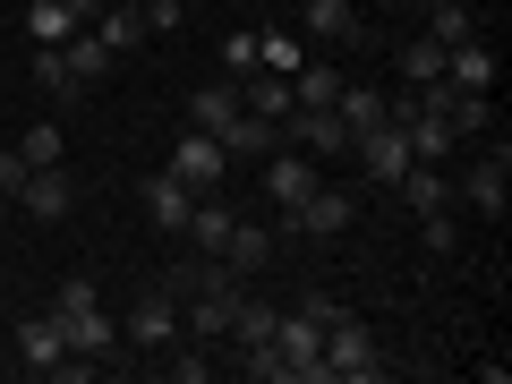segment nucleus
I'll use <instances>...</instances> for the list:
<instances>
[{"mask_svg":"<svg viewBox=\"0 0 512 384\" xmlns=\"http://www.w3.org/2000/svg\"><path fill=\"white\" fill-rule=\"evenodd\" d=\"M274 325H282L274 299H239V316H231V333H222V342H231V350H265V342H274Z\"/></svg>","mask_w":512,"mask_h":384,"instance_id":"412c9836","label":"nucleus"},{"mask_svg":"<svg viewBox=\"0 0 512 384\" xmlns=\"http://www.w3.org/2000/svg\"><path fill=\"white\" fill-rule=\"evenodd\" d=\"M18 188H26V154L9 146V154H0V197H18Z\"/></svg>","mask_w":512,"mask_h":384,"instance_id":"72a5a7b5","label":"nucleus"},{"mask_svg":"<svg viewBox=\"0 0 512 384\" xmlns=\"http://www.w3.org/2000/svg\"><path fill=\"white\" fill-rule=\"evenodd\" d=\"M146 214H154V231H188V214H197V188L180 180V171H146Z\"/></svg>","mask_w":512,"mask_h":384,"instance_id":"6e6552de","label":"nucleus"},{"mask_svg":"<svg viewBox=\"0 0 512 384\" xmlns=\"http://www.w3.org/2000/svg\"><path fill=\"white\" fill-rule=\"evenodd\" d=\"M94 35L111 43V60H128L137 43H146V9H137V0H103V18H94Z\"/></svg>","mask_w":512,"mask_h":384,"instance_id":"f3484780","label":"nucleus"},{"mask_svg":"<svg viewBox=\"0 0 512 384\" xmlns=\"http://www.w3.org/2000/svg\"><path fill=\"white\" fill-rule=\"evenodd\" d=\"M137 9H146V35H171V26H180V18H188L180 0H137Z\"/></svg>","mask_w":512,"mask_h":384,"instance_id":"473e14b6","label":"nucleus"},{"mask_svg":"<svg viewBox=\"0 0 512 384\" xmlns=\"http://www.w3.org/2000/svg\"><path fill=\"white\" fill-rule=\"evenodd\" d=\"M60 60H69V77H77V86H86V94H94V86H103V77H111V69H120V60H111V43H103V35H94V26H77V35H69V43H60Z\"/></svg>","mask_w":512,"mask_h":384,"instance_id":"4468645a","label":"nucleus"},{"mask_svg":"<svg viewBox=\"0 0 512 384\" xmlns=\"http://www.w3.org/2000/svg\"><path fill=\"white\" fill-rule=\"evenodd\" d=\"M470 214H487V222H504V205H512V154L495 146V154H470L461 163V188H453Z\"/></svg>","mask_w":512,"mask_h":384,"instance_id":"20e7f679","label":"nucleus"},{"mask_svg":"<svg viewBox=\"0 0 512 384\" xmlns=\"http://www.w3.org/2000/svg\"><path fill=\"white\" fill-rule=\"evenodd\" d=\"M239 111H256V120H274V128H282V120L299 111V103H291V77H274V69H248V77H239Z\"/></svg>","mask_w":512,"mask_h":384,"instance_id":"f8f14e48","label":"nucleus"},{"mask_svg":"<svg viewBox=\"0 0 512 384\" xmlns=\"http://www.w3.org/2000/svg\"><path fill=\"white\" fill-rule=\"evenodd\" d=\"M18 205L35 222H60L77 205V180H69V163H43V171H26V188H18Z\"/></svg>","mask_w":512,"mask_h":384,"instance_id":"9d476101","label":"nucleus"},{"mask_svg":"<svg viewBox=\"0 0 512 384\" xmlns=\"http://www.w3.org/2000/svg\"><path fill=\"white\" fill-rule=\"evenodd\" d=\"M282 222H291V239H333V231H350V222H359V197H350V188H325V180H316V188H308V197H299Z\"/></svg>","mask_w":512,"mask_h":384,"instance_id":"39448f33","label":"nucleus"},{"mask_svg":"<svg viewBox=\"0 0 512 384\" xmlns=\"http://www.w3.org/2000/svg\"><path fill=\"white\" fill-rule=\"evenodd\" d=\"M248 69H256V26H239V35H222V77L239 86Z\"/></svg>","mask_w":512,"mask_h":384,"instance_id":"7c9ffc66","label":"nucleus"},{"mask_svg":"<svg viewBox=\"0 0 512 384\" xmlns=\"http://www.w3.org/2000/svg\"><path fill=\"white\" fill-rule=\"evenodd\" d=\"M299 26H308L316 43H359V35H367L359 0H308V9H299Z\"/></svg>","mask_w":512,"mask_h":384,"instance_id":"ddd939ff","label":"nucleus"},{"mask_svg":"<svg viewBox=\"0 0 512 384\" xmlns=\"http://www.w3.org/2000/svg\"><path fill=\"white\" fill-rule=\"evenodd\" d=\"M350 77L333 69V60H299V77H291V103L299 111H333V94H342Z\"/></svg>","mask_w":512,"mask_h":384,"instance_id":"6ab92c4d","label":"nucleus"},{"mask_svg":"<svg viewBox=\"0 0 512 384\" xmlns=\"http://www.w3.org/2000/svg\"><path fill=\"white\" fill-rule=\"evenodd\" d=\"M171 171H180L197 197H222V180H231V154H222V137H205V128H188L180 146H171Z\"/></svg>","mask_w":512,"mask_h":384,"instance_id":"423d86ee","label":"nucleus"},{"mask_svg":"<svg viewBox=\"0 0 512 384\" xmlns=\"http://www.w3.org/2000/svg\"><path fill=\"white\" fill-rule=\"evenodd\" d=\"M274 248H282L274 231H256V222H231V239H222V265L248 282V274H265V265H274Z\"/></svg>","mask_w":512,"mask_h":384,"instance_id":"2eb2a0df","label":"nucleus"},{"mask_svg":"<svg viewBox=\"0 0 512 384\" xmlns=\"http://www.w3.org/2000/svg\"><path fill=\"white\" fill-rule=\"evenodd\" d=\"M308 188H316V163H308V154H299V146H291V137H282V146H274V154H265V197H274V205H282V214H291V205H299V197H308Z\"/></svg>","mask_w":512,"mask_h":384,"instance_id":"0eeeda50","label":"nucleus"},{"mask_svg":"<svg viewBox=\"0 0 512 384\" xmlns=\"http://www.w3.org/2000/svg\"><path fill=\"white\" fill-rule=\"evenodd\" d=\"M393 188L410 197V214H436V205H453V171H444V163H410Z\"/></svg>","mask_w":512,"mask_h":384,"instance_id":"a211bd4d","label":"nucleus"},{"mask_svg":"<svg viewBox=\"0 0 512 384\" xmlns=\"http://www.w3.org/2000/svg\"><path fill=\"white\" fill-rule=\"evenodd\" d=\"M299 60H308V43H299V35H256V69L299 77Z\"/></svg>","mask_w":512,"mask_h":384,"instance_id":"bb28decb","label":"nucleus"},{"mask_svg":"<svg viewBox=\"0 0 512 384\" xmlns=\"http://www.w3.org/2000/svg\"><path fill=\"white\" fill-rule=\"evenodd\" d=\"M384 376V359H376V333L359 325V316H333L325 325V384H376Z\"/></svg>","mask_w":512,"mask_h":384,"instance_id":"f03ea898","label":"nucleus"},{"mask_svg":"<svg viewBox=\"0 0 512 384\" xmlns=\"http://www.w3.org/2000/svg\"><path fill=\"white\" fill-rule=\"evenodd\" d=\"M0 26H9V9H0Z\"/></svg>","mask_w":512,"mask_h":384,"instance_id":"c9c22d12","label":"nucleus"},{"mask_svg":"<svg viewBox=\"0 0 512 384\" xmlns=\"http://www.w3.org/2000/svg\"><path fill=\"white\" fill-rule=\"evenodd\" d=\"M282 137H291L299 154H350L342 111H291V120H282Z\"/></svg>","mask_w":512,"mask_h":384,"instance_id":"9b49d317","label":"nucleus"},{"mask_svg":"<svg viewBox=\"0 0 512 384\" xmlns=\"http://www.w3.org/2000/svg\"><path fill=\"white\" fill-rule=\"evenodd\" d=\"M333 111H342V128H350V137H359V128H376V120H384V111H393V103H384L376 86H342V94H333Z\"/></svg>","mask_w":512,"mask_h":384,"instance_id":"a878e982","label":"nucleus"},{"mask_svg":"<svg viewBox=\"0 0 512 384\" xmlns=\"http://www.w3.org/2000/svg\"><path fill=\"white\" fill-rule=\"evenodd\" d=\"M231 222H239V214H231L222 197H197V214H188V231H180V239H188L197 256H222V239H231Z\"/></svg>","mask_w":512,"mask_h":384,"instance_id":"aec40b11","label":"nucleus"},{"mask_svg":"<svg viewBox=\"0 0 512 384\" xmlns=\"http://www.w3.org/2000/svg\"><path fill=\"white\" fill-rule=\"evenodd\" d=\"M419 248H427V256H453V248H461V222H453V205L419 214Z\"/></svg>","mask_w":512,"mask_h":384,"instance_id":"c756f323","label":"nucleus"},{"mask_svg":"<svg viewBox=\"0 0 512 384\" xmlns=\"http://www.w3.org/2000/svg\"><path fill=\"white\" fill-rule=\"evenodd\" d=\"M470 35H478V9H470V0H427V43L453 52V43H470Z\"/></svg>","mask_w":512,"mask_h":384,"instance_id":"5701e85b","label":"nucleus"},{"mask_svg":"<svg viewBox=\"0 0 512 384\" xmlns=\"http://www.w3.org/2000/svg\"><path fill=\"white\" fill-rule=\"evenodd\" d=\"M231 120H239V86H197V94H188V128H205V137H222Z\"/></svg>","mask_w":512,"mask_h":384,"instance_id":"4be33fe9","label":"nucleus"},{"mask_svg":"<svg viewBox=\"0 0 512 384\" xmlns=\"http://www.w3.org/2000/svg\"><path fill=\"white\" fill-rule=\"evenodd\" d=\"M60 325V342H69V359H111L120 350V325H111V308H103V291H94L86 274L77 282H60L52 291V308H43Z\"/></svg>","mask_w":512,"mask_h":384,"instance_id":"f257e3e1","label":"nucleus"},{"mask_svg":"<svg viewBox=\"0 0 512 384\" xmlns=\"http://www.w3.org/2000/svg\"><path fill=\"white\" fill-rule=\"evenodd\" d=\"M444 86H461V94H487L495 86V52H487V43H453V52H444Z\"/></svg>","mask_w":512,"mask_h":384,"instance_id":"dca6fc26","label":"nucleus"},{"mask_svg":"<svg viewBox=\"0 0 512 384\" xmlns=\"http://www.w3.org/2000/svg\"><path fill=\"white\" fill-rule=\"evenodd\" d=\"M163 367H171V376H180V384H205V359H197V342H188V350L171 342V350H163Z\"/></svg>","mask_w":512,"mask_h":384,"instance_id":"2f4dec72","label":"nucleus"},{"mask_svg":"<svg viewBox=\"0 0 512 384\" xmlns=\"http://www.w3.org/2000/svg\"><path fill=\"white\" fill-rule=\"evenodd\" d=\"M35 86L52 94L60 111H69V103H86V86H77V77H69V60H60V43H35Z\"/></svg>","mask_w":512,"mask_h":384,"instance_id":"b1692460","label":"nucleus"},{"mask_svg":"<svg viewBox=\"0 0 512 384\" xmlns=\"http://www.w3.org/2000/svg\"><path fill=\"white\" fill-rule=\"evenodd\" d=\"M120 342H137V350H154V359H163V350L180 342V299H171L163 282H146V291H137V308L120 316Z\"/></svg>","mask_w":512,"mask_h":384,"instance_id":"7ed1b4c3","label":"nucleus"},{"mask_svg":"<svg viewBox=\"0 0 512 384\" xmlns=\"http://www.w3.org/2000/svg\"><path fill=\"white\" fill-rule=\"evenodd\" d=\"M402 77H410V86H436V77H444V43H402Z\"/></svg>","mask_w":512,"mask_h":384,"instance_id":"c85d7f7f","label":"nucleus"},{"mask_svg":"<svg viewBox=\"0 0 512 384\" xmlns=\"http://www.w3.org/2000/svg\"><path fill=\"white\" fill-rule=\"evenodd\" d=\"M470 9H487V0H470Z\"/></svg>","mask_w":512,"mask_h":384,"instance_id":"e433bc0d","label":"nucleus"},{"mask_svg":"<svg viewBox=\"0 0 512 384\" xmlns=\"http://www.w3.org/2000/svg\"><path fill=\"white\" fill-rule=\"evenodd\" d=\"M9 342H18V367H26V376H52V367L69 359V342H60L52 316H18V325H9Z\"/></svg>","mask_w":512,"mask_h":384,"instance_id":"1a4fd4ad","label":"nucleus"},{"mask_svg":"<svg viewBox=\"0 0 512 384\" xmlns=\"http://www.w3.org/2000/svg\"><path fill=\"white\" fill-rule=\"evenodd\" d=\"M0 350H9V325H0Z\"/></svg>","mask_w":512,"mask_h":384,"instance_id":"f704fd0d","label":"nucleus"},{"mask_svg":"<svg viewBox=\"0 0 512 384\" xmlns=\"http://www.w3.org/2000/svg\"><path fill=\"white\" fill-rule=\"evenodd\" d=\"M274 146H282V128L256 120V111H239V120L222 128V154H274Z\"/></svg>","mask_w":512,"mask_h":384,"instance_id":"393cba45","label":"nucleus"},{"mask_svg":"<svg viewBox=\"0 0 512 384\" xmlns=\"http://www.w3.org/2000/svg\"><path fill=\"white\" fill-rule=\"evenodd\" d=\"M18 154H26V171H43V163H69V146H60V120H35L18 137Z\"/></svg>","mask_w":512,"mask_h":384,"instance_id":"cd10ccee","label":"nucleus"}]
</instances>
